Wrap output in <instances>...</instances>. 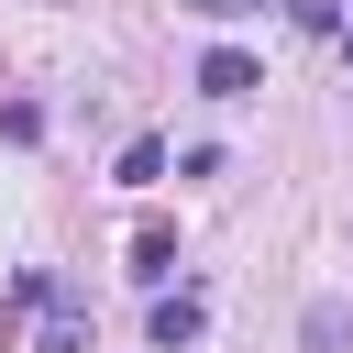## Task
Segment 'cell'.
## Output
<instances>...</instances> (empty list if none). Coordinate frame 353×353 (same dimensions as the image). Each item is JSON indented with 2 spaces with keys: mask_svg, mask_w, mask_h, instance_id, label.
<instances>
[{
  "mask_svg": "<svg viewBox=\"0 0 353 353\" xmlns=\"http://www.w3.org/2000/svg\"><path fill=\"white\" fill-rule=\"evenodd\" d=\"M254 88H265V66H254L243 44H210V55H199V99H254Z\"/></svg>",
  "mask_w": 353,
  "mask_h": 353,
  "instance_id": "6da1fadb",
  "label": "cell"
},
{
  "mask_svg": "<svg viewBox=\"0 0 353 353\" xmlns=\"http://www.w3.org/2000/svg\"><path fill=\"white\" fill-rule=\"evenodd\" d=\"M132 276H143V287H165V276H176V232H154V221H143V232H132Z\"/></svg>",
  "mask_w": 353,
  "mask_h": 353,
  "instance_id": "7a4b0ae2",
  "label": "cell"
},
{
  "mask_svg": "<svg viewBox=\"0 0 353 353\" xmlns=\"http://www.w3.org/2000/svg\"><path fill=\"white\" fill-rule=\"evenodd\" d=\"M199 320H210V309H199L188 287H176V298H154V342H165V353H176V342H199Z\"/></svg>",
  "mask_w": 353,
  "mask_h": 353,
  "instance_id": "3957f363",
  "label": "cell"
},
{
  "mask_svg": "<svg viewBox=\"0 0 353 353\" xmlns=\"http://www.w3.org/2000/svg\"><path fill=\"white\" fill-rule=\"evenodd\" d=\"M298 342H309V353H342V342H353V320H342V298H309V320H298Z\"/></svg>",
  "mask_w": 353,
  "mask_h": 353,
  "instance_id": "277c9868",
  "label": "cell"
},
{
  "mask_svg": "<svg viewBox=\"0 0 353 353\" xmlns=\"http://www.w3.org/2000/svg\"><path fill=\"white\" fill-rule=\"evenodd\" d=\"M154 176H165V143H154V132H143V143H121V188H154Z\"/></svg>",
  "mask_w": 353,
  "mask_h": 353,
  "instance_id": "5b68a950",
  "label": "cell"
},
{
  "mask_svg": "<svg viewBox=\"0 0 353 353\" xmlns=\"http://www.w3.org/2000/svg\"><path fill=\"white\" fill-rule=\"evenodd\" d=\"M287 11H298V22H309V33H331V22H342V11H331V0H287Z\"/></svg>",
  "mask_w": 353,
  "mask_h": 353,
  "instance_id": "8992f818",
  "label": "cell"
},
{
  "mask_svg": "<svg viewBox=\"0 0 353 353\" xmlns=\"http://www.w3.org/2000/svg\"><path fill=\"white\" fill-rule=\"evenodd\" d=\"M188 11H210V22H232V11H254V0H188Z\"/></svg>",
  "mask_w": 353,
  "mask_h": 353,
  "instance_id": "52a82bcc",
  "label": "cell"
},
{
  "mask_svg": "<svg viewBox=\"0 0 353 353\" xmlns=\"http://www.w3.org/2000/svg\"><path fill=\"white\" fill-rule=\"evenodd\" d=\"M342 55H353V33H342Z\"/></svg>",
  "mask_w": 353,
  "mask_h": 353,
  "instance_id": "ba28073f",
  "label": "cell"
}]
</instances>
